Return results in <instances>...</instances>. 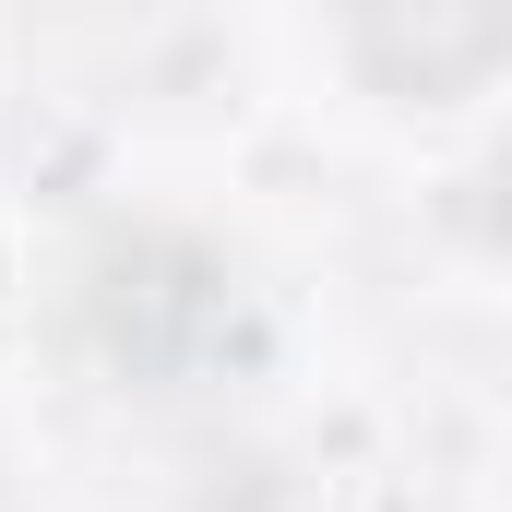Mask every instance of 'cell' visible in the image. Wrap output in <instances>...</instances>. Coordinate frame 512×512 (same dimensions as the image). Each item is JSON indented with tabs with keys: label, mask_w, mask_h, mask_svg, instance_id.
Masks as SVG:
<instances>
[{
	"label": "cell",
	"mask_w": 512,
	"mask_h": 512,
	"mask_svg": "<svg viewBox=\"0 0 512 512\" xmlns=\"http://www.w3.org/2000/svg\"><path fill=\"white\" fill-rule=\"evenodd\" d=\"M358 48H370L382 84L441 96V84L489 72L512 48V0H358Z\"/></svg>",
	"instance_id": "1"
}]
</instances>
